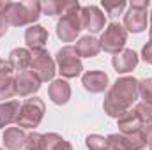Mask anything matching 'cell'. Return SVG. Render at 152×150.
Segmentation results:
<instances>
[{"mask_svg":"<svg viewBox=\"0 0 152 150\" xmlns=\"http://www.w3.org/2000/svg\"><path fill=\"white\" fill-rule=\"evenodd\" d=\"M41 4L39 2H9L5 12L2 14L7 25L23 27L28 23L37 21L41 16Z\"/></svg>","mask_w":152,"mask_h":150,"instance_id":"cell-2","label":"cell"},{"mask_svg":"<svg viewBox=\"0 0 152 150\" xmlns=\"http://www.w3.org/2000/svg\"><path fill=\"white\" fill-rule=\"evenodd\" d=\"M134 111L138 115V118L142 120V124H151L152 122V104H147V103H140L134 106Z\"/></svg>","mask_w":152,"mask_h":150,"instance_id":"cell-25","label":"cell"},{"mask_svg":"<svg viewBox=\"0 0 152 150\" xmlns=\"http://www.w3.org/2000/svg\"><path fill=\"white\" fill-rule=\"evenodd\" d=\"M25 149L27 150H44V136L42 134H37V133L28 134L27 136Z\"/></svg>","mask_w":152,"mask_h":150,"instance_id":"cell-26","label":"cell"},{"mask_svg":"<svg viewBox=\"0 0 152 150\" xmlns=\"http://www.w3.org/2000/svg\"><path fill=\"white\" fill-rule=\"evenodd\" d=\"M117 124H118V131L122 134H133L136 131H142V127H143L142 120L138 118L134 110H127L120 117H117Z\"/></svg>","mask_w":152,"mask_h":150,"instance_id":"cell-14","label":"cell"},{"mask_svg":"<svg viewBox=\"0 0 152 150\" xmlns=\"http://www.w3.org/2000/svg\"><path fill=\"white\" fill-rule=\"evenodd\" d=\"M32 71L41 81H48L55 74V62L44 50H32Z\"/></svg>","mask_w":152,"mask_h":150,"instance_id":"cell-9","label":"cell"},{"mask_svg":"<svg viewBox=\"0 0 152 150\" xmlns=\"http://www.w3.org/2000/svg\"><path fill=\"white\" fill-rule=\"evenodd\" d=\"M57 64H58V73L64 78H76L83 71L81 66V57L78 55L75 46H66L57 53Z\"/></svg>","mask_w":152,"mask_h":150,"instance_id":"cell-4","label":"cell"},{"mask_svg":"<svg viewBox=\"0 0 152 150\" xmlns=\"http://www.w3.org/2000/svg\"><path fill=\"white\" fill-rule=\"evenodd\" d=\"M112 64L117 73H129L138 66V55L133 50H122L113 57Z\"/></svg>","mask_w":152,"mask_h":150,"instance_id":"cell-13","label":"cell"},{"mask_svg":"<svg viewBox=\"0 0 152 150\" xmlns=\"http://www.w3.org/2000/svg\"><path fill=\"white\" fill-rule=\"evenodd\" d=\"M80 21H81V28H87L90 32H99L104 28L106 16L96 5H87L80 9Z\"/></svg>","mask_w":152,"mask_h":150,"instance_id":"cell-10","label":"cell"},{"mask_svg":"<svg viewBox=\"0 0 152 150\" xmlns=\"http://www.w3.org/2000/svg\"><path fill=\"white\" fill-rule=\"evenodd\" d=\"M149 34H151V41H152V12H151V30H149Z\"/></svg>","mask_w":152,"mask_h":150,"instance_id":"cell-31","label":"cell"},{"mask_svg":"<svg viewBox=\"0 0 152 150\" xmlns=\"http://www.w3.org/2000/svg\"><path fill=\"white\" fill-rule=\"evenodd\" d=\"M106 140L112 150H142L147 145L143 131H136L133 134H110Z\"/></svg>","mask_w":152,"mask_h":150,"instance_id":"cell-7","label":"cell"},{"mask_svg":"<svg viewBox=\"0 0 152 150\" xmlns=\"http://www.w3.org/2000/svg\"><path fill=\"white\" fill-rule=\"evenodd\" d=\"M7 27H9V25H7L5 18H4V16H0V37H2V36L7 32Z\"/></svg>","mask_w":152,"mask_h":150,"instance_id":"cell-30","label":"cell"},{"mask_svg":"<svg viewBox=\"0 0 152 150\" xmlns=\"http://www.w3.org/2000/svg\"><path fill=\"white\" fill-rule=\"evenodd\" d=\"M16 95V83L11 76H2L0 78V101L11 99Z\"/></svg>","mask_w":152,"mask_h":150,"instance_id":"cell-23","label":"cell"},{"mask_svg":"<svg viewBox=\"0 0 152 150\" xmlns=\"http://www.w3.org/2000/svg\"><path fill=\"white\" fill-rule=\"evenodd\" d=\"M48 95L55 104H66L71 97V87L64 79H55L48 88Z\"/></svg>","mask_w":152,"mask_h":150,"instance_id":"cell-17","label":"cell"},{"mask_svg":"<svg viewBox=\"0 0 152 150\" xmlns=\"http://www.w3.org/2000/svg\"><path fill=\"white\" fill-rule=\"evenodd\" d=\"M20 103L18 101H9L5 104H0V127H5L12 122H16L18 113H20Z\"/></svg>","mask_w":152,"mask_h":150,"instance_id":"cell-21","label":"cell"},{"mask_svg":"<svg viewBox=\"0 0 152 150\" xmlns=\"http://www.w3.org/2000/svg\"><path fill=\"white\" fill-rule=\"evenodd\" d=\"M149 0L143 2H131L129 4V11L124 16V25L129 32H142L147 28V9H149Z\"/></svg>","mask_w":152,"mask_h":150,"instance_id":"cell-5","label":"cell"},{"mask_svg":"<svg viewBox=\"0 0 152 150\" xmlns=\"http://www.w3.org/2000/svg\"><path fill=\"white\" fill-rule=\"evenodd\" d=\"M42 115H44V103L39 97H30V99H27L20 106V113H18L16 124H18V127L34 129L42 120Z\"/></svg>","mask_w":152,"mask_h":150,"instance_id":"cell-3","label":"cell"},{"mask_svg":"<svg viewBox=\"0 0 152 150\" xmlns=\"http://www.w3.org/2000/svg\"><path fill=\"white\" fill-rule=\"evenodd\" d=\"M75 48H76V51H78L80 57H87V58H90V57H96V55L101 51V42H99L96 37L87 36V37L80 39V41L76 42Z\"/></svg>","mask_w":152,"mask_h":150,"instance_id":"cell-20","label":"cell"},{"mask_svg":"<svg viewBox=\"0 0 152 150\" xmlns=\"http://www.w3.org/2000/svg\"><path fill=\"white\" fill-rule=\"evenodd\" d=\"M147 143H149V147H151V150H152V138L149 140V141H147Z\"/></svg>","mask_w":152,"mask_h":150,"instance_id":"cell-32","label":"cell"},{"mask_svg":"<svg viewBox=\"0 0 152 150\" xmlns=\"http://www.w3.org/2000/svg\"><path fill=\"white\" fill-rule=\"evenodd\" d=\"M126 41H127V32H126V28L120 25V23H110L108 25V28L104 30V34H103V37H101V48L106 51V53H118V51H122V48H124V44H126Z\"/></svg>","mask_w":152,"mask_h":150,"instance_id":"cell-6","label":"cell"},{"mask_svg":"<svg viewBox=\"0 0 152 150\" xmlns=\"http://www.w3.org/2000/svg\"><path fill=\"white\" fill-rule=\"evenodd\" d=\"M14 83H16V95H20V97L32 95L41 87V79L37 78V74L32 69L18 73V76L14 78Z\"/></svg>","mask_w":152,"mask_h":150,"instance_id":"cell-11","label":"cell"},{"mask_svg":"<svg viewBox=\"0 0 152 150\" xmlns=\"http://www.w3.org/2000/svg\"><path fill=\"white\" fill-rule=\"evenodd\" d=\"M85 90L92 92V94H99L108 87V74L103 71H88L87 74H83L81 79Z\"/></svg>","mask_w":152,"mask_h":150,"instance_id":"cell-12","label":"cell"},{"mask_svg":"<svg viewBox=\"0 0 152 150\" xmlns=\"http://www.w3.org/2000/svg\"><path fill=\"white\" fill-rule=\"evenodd\" d=\"M138 97V81L134 78H120L115 81L104 99V111L110 117H120Z\"/></svg>","mask_w":152,"mask_h":150,"instance_id":"cell-1","label":"cell"},{"mask_svg":"<svg viewBox=\"0 0 152 150\" xmlns=\"http://www.w3.org/2000/svg\"><path fill=\"white\" fill-rule=\"evenodd\" d=\"M9 64L12 66V69L21 71H28V67L32 66V51L25 50V48H16L11 51L9 55Z\"/></svg>","mask_w":152,"mask_h":150,"instance_id":"cell-18","label":"cell"},{"mask_svg":"<svg viewBox=\"0 0 152 150\" xmlns=\"http://www.w3.org/2000/svg\"><path fill=\"white\" fill-rule=\"evenodd\" d=\"M142 57H143V60H145V62L152 64V41H151V42H147V44L143 46V50H142Z\"/></svg>","mask_w":152,"mask_h":150,"instance_id":"cell-28","label":"cell"},{"mask_svg":"<svg viewBox=\"0 0 152 150\" xmlns=\"http://www.w3.org/2000/svg\"><path fill=\"white\" fill-rule=\"evenodd\" d=\"M27 143V134L20 127H9L4 134V145L9 150H20Z\"/></svg>","mask_w":152,"mask_h":150,"instance_id":"cell-19","label":"cell"},{"mask_svg":"<svg viewBox=\"0 0 152 150\" xmlns=\"http://www.w3.org/2000/svg\"><path fill=\"white\" fill-rule=\"evenodd\" d=\"M42 11L50 16H66L69 12H75V11H80V4L78 2H60V0H50V2H44L41 4Z\"/></svg>","mask_w":152,"mask_h":150,"instance_id":"cell-15","label":"cell"},{"mask_svg":"<svg viewBox=\"0 0 152 150\" xmlns=\"http://www.w3.org/2000/svg\"><path fill=\"white\" fill-rule=\"evenodd\" d=\"M87 147L88 150H108V140H104L103 136H97V134H92L87 138Z\"/></svg>","mask_w":152,"mask_h":150,"instance_id":"cell-27","label":"cell"},{"mask_svg":"<svg viewBox=\"0 0 152 150\" xmlns=\"http://www.w3.org/2000/svg\"><path fill=\"white\" fill-rule=\"evenodd\" d=\"M103 9L106 11V14L110 18H117L118 14H122L124 7H126V2L124 0H115V2H110V0H103Z\"/></svg>","mask_w":152,"mask_h":150,"instance_id":"cell-24","label":"cell"},{"mask_svg":"<svg viewBox=\"0 0 152 150\" xmlns=\"http://www.w3.org/2000/svg\"><path fill=\"white\" fill-rule=\"evenodd\" d=\"M11 73H12V66L9 62H5V60H0V78L2 76H9Z\"/></svg>","mask_w":152,"mask_h":150,"instance_id":"cell-29","label":"cell"},{"mask_svg":"<svg viewBox=\"0 0 152 150\" xmlns=\"http://www.w3.org/2000/svg\"><path fill=\"white\" fill-rule=\"evenodd\" d=\"M44 150H73V149L62 136L51 133V134L44 136Z\"/></svg>","mask_w":152,"mask_h":150,"instance_id":"cell-22","label":"cell"},{"mask_svg":"<svg viewBox=\"0 0 152 150\" xmlns=\"http://www.w3.org/2000/svg\"><path fill=\"white\" fill-rule=\"evenodd\" d=\"M81 30V21H80V11L69 12L66 16L60 18V21L57 23V36L62 39L64 42H73L76 36Z\"/></svg>","mask_w":152,"mask_h":150,"instance_id":"cell-8","label":"cell"},{"mask_svg":"<svg viewBox=\"0 0 152 150\" xmlns=\"http://www.w3.org/2000/svg\"><path fill=\"white\" fill-rule=\"evenodd\" d=\"M25 41L30 50H44V44L48 41V30L41 25H32L25 32Z\"/></svg>","mask_w":152,"mask_h":150,"instance_id":"cell-16","label":"cell"}]
</instances>
